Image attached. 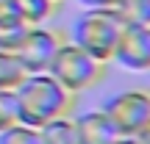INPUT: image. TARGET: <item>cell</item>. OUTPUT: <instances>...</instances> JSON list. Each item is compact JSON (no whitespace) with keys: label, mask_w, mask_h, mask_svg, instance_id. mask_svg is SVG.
<instances>
[{"label":"cell","mask_w":150,"mask_h":144,"mask_svg":"<svg viewBox=\"0 0 150 144\" xmlns=\"http://www.w3.org/2000/svg\"><path fill=\"white\" fill-rule=\"evenodd\" d=\"M17 97V117L22 125L42 128L56 117L72 114L75 94L67 91L50 72H28L14 89Z\"/></svg>","instance_id":"obj_1"},{"label":"cell","mask_w":150,"mask_h":144,"mask_svg":"<svg viewBox=\"0 0 150 144\" xmlns=\"http://www.w3.org/2000/svg\"><path fill=\"white\" fill-rule=\"evenodd\" d=\"M128 20L120 8H83L72 22L70 42L95 55L103 64H111V55L122 36Z\"/></svg>","instance_id":"obj_2"},{"label":"cell","mask_w":150,"mask_h":144,"mask_svg":"<svg viewBox=\"0 0 150 144\" xmlns=\"http://www.w3.org/2000/svg\"><path fill=\"white\" fill-rule=\"evenodd\" d=\"M47 72L53 75L67 91L81 94V91L92 89V86H97L103 80V75H106V64L97 61L95 55H89L86 50H81L78 44H72V42L64 39L61 47L56 50V55H53V61H50Z\"/></svg>","instance_id":"obj_3"},{"label":"cell","mask_w":150,"mask_h":144,"mask_svg":"<svg viewBox=\"0 0 150 144\" xmlns=\"http://www.w3.org/2000/svg\"><path fill=\"white\" fill-rule=\"evenodd\" d=\"M100 108L120 136H139L150 125V89H122L106 97Z\"/></svg>","instance_id":"obj_4"},{"label":"cell","mask_w":150,"mask_h":144,"mask_svg":"<svg viewBox=\"0 0 150 144\" xmlns=\"http://www.w3.org/2000/svg\"><path fill=\"white\" fill-rule=\"evenodd\" d=\"M61 42H64L61 31L47 28V25H31L25 31V36H22V42L17 44L14 55L25 67V72H47Z\"/></svg>","instance_id":"obj_5"},{"label":"cell","mask_w":150,"mask_h":144,"mask_svg":"<svg viewBox=\"0 0 150 144\" xmlns=\"http://www.w3.org/2000/svg\"><path fill=\"white\" fill-rule=\"evenodd\" d=\"M111 61L125 72H150V25L128 22Z\"/></svg>","instance_id":"obj_6"},{"label":"cell","mask_w":150,"mask_h":144,"mask_svg":"<svg viewBox=\"0 0 150 144\" xmlns=\"http://www.w3.org/2000/svg\"><path fill=\"white\" fill-rule=\"evenodd\" d=\"M75 130H78V144H114L120 139L117 128L103 114V108L78 114L75 117Z\"/></svg>","instance_id":"obj_7"},{"label":"cell","mask_w":150,"mask_h":144,"mask_svg":"<svg viewBox=\"0 0 150 144\" xmlns=\"http://www.w3.org/2000/svg\"><path fill=\"white\" fill-rule=\"evenodd\" d=\"M39 130V141L42 144H78V130H75V117L64 114L50 122H45Z\"/></svg>","instance_id":"obj_8"},{"label":"cell","mask_w":150,"mask_h":144,"mask_svg":"<svg viewBox=\"0 0 150 144\" xmlns=\"http://www.w3.org/2000/svg\"><path fill=\"white\" fill-rule=\"evenodd\" d=\"M11 8H14V17H20L25 25H45L56 14L59 3H53V0H11Z\"/></svg>","instance_id":"obj_9"},{"label":"cell","mask_w":150,"mask_h":144,"mask_svg":"<svg viewBox=\"0 0 150 144\" xmlns=\"http://www.w3.org/2000/svg\"><path fill=\"white\" fill-rule=\"evenodd\" d=\"M25 75H28L25 67L20 64V58H17L14 53L0 50V89H6V91L17 89V83H20Z\"/></svg>","instance_id":"obj_10"},{"label":"cell","mask_w":150,"mask_h":144,"mask_svg":"<svg viewBox=\"0 0 150 144\" xmlns=\"http://www.w3.org/2000/svg\"><path fill=\"white\" fill-rule=\"evenodd\" d=\"M28 28H31V25H25V22L17 20V17H3V20H0V50L14 53Z\"/></svg>","instance_id":"obj_11"},{"label":"cell","mask_w":150,"mask_h":144,"mask_svg":"<svg viewBox=\"0 0 150 144\" xmlns=\"http://www.w3.org/2000/svg\"><path fill=\"white\" fill-rule=\"evenodd\" d=\"M0 144H42V141H39L36 128L17 122V125H11V128H6L0 133Z\"/></svg>","instance_id":"obj_12"},{"label":"cell","mask_w":150,"mask_h":144,"mask_svg":"<svg viewBox=\"0 0 150 144\" xmlns=\"http://www.w3.org/2000/svg\"><path fill=\"white\" fill-rule=\"evenodd\" d=\"M120 11L134 25H150V0H122Z\"/></svg>","instance_id":"obj_13"},{"label":"cell","mask_w":150,"mask_h":144,"mask_svg":"<svg viewBox=\"0 0 150 144\" xmlns=\"http://www.w3.org/2000/svg\"><path fill=\"white\" fill-rule=\"evenodd\" d=\"M20 122V117H17V97H14V89L6 91L0 89V133H3L6 128H11V125Z\"/></svg>","instance_id":"obj_14"},{"label":"cell","mask_w":150,"mask_h":144,"mask_svg":"<svg viewBox=\"0 0 150 144\" xmlns=\"http://www.w3.org/2000/svg\"><path fill=\"white\" fill-rule=\"evenodd\" d=\"M81 8H120L122 0H75Z\"/></svg>","instance_id":"obj_15"},{"label":"cell","mask_w":150,"mask_h":144,"mask_svg":"<svg viewBox=\"0 0 150 144\" xmlns=\"http://www.w3.org/2000/svg\"><path fill=\"white\" fill-rule=\"evenodd\" d=\"M114 144H145V141H142V136H120Z\"/></svg>","instance_id":"obj_16"},{"label":"cell","mask_w":150,"mask_h":144,"mask_svg":"<svg viewBox=\"0 0 150 144\" xmlns=\"http://www.w3.org/2000/svg\"><path fill=\"white\" fill-rule=\"evenodd\" d=\"M139 136H142V141H145V144H150V125H147V128H145V130H142V133H139Z\"/></svg>","instance_id":"obj_17"},{"label":"cell","mask_w":150,"mask_h":144,"mask_svg":"<svg viewBox=\"0 0 150 144\" xmlns=\"http://www.w3.org/2000/svg\"><path fill=\"white\" fill-rule=\"evenodd\" d=\"M53 3H64V0H53Z\"/></svg>","instance_id":"obj_18"}]
</instances>
